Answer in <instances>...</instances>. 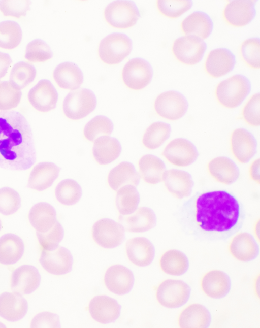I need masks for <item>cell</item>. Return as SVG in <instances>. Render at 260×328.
<instances>
[{
	"label": "cell",
	"instance_id": "obj_21",
	"mask_svg": "<svg viewBox=\"0 0 260 328\" xmlns=\"http://www.w3.org/2000/svg\"><path fill=\"white\" fill-rule=\"evenodd\" d=\"M88 310L95 321L101 323H107L118 317L120 308L114 299L106 296H97L89 302Z\"/></svg>",
	"mask_w": 260,
	"mask_h": 328
},
{
	"label": "cell",
	"instance_id": "obj_5",
	"mask_svg": "<svg viewBox=\"0 0 260 328\" xmlns=\"http://www.w3.org/2000/svg\"><path fill=\"white\" fill-rule=\"evenodd\" d=\"M96 100L93 92L81 89L70 92L64 98L62 110L65 116L72 120L83 119L95 108Z\"/></svg>",
	"mask_w": 260,
	"mask_h": 328
},
{
	"label": "cell",
	"instance_id": "obj_53",
	"mask_svg": "<svg viewBox=\"0 0 260 328\" xmlns=\"http://www.w3.org/2000/svg\"><path fill=\"white\" fill-rule=\"evenodd\" d=\"M250 179L257 183H260V160L259 158L254 159L250 165L248 170Z\"/></svg>",
	"mask_w": 260,
	"mask_h": 328
},
{
	"label": "cell",
	"instance_id": "obj_37",
	"mask_svg": "<svg viewBox=\"0 0 260 328\" xmlns=\"http://www.w3.org/2000/svg\"><path fill=\"white\" fill-rule=\"evenodd\" d=\"M159 264L164 273L172 276L183 274L188 267L186 256L176 249H170L162 253L159 258Z\"/></svg>",
	"mask_w": 260,
	"mask_h": 328
},
{
	"label": "cell",
	"instance_id": "obj_15",
	"mask_svg": "<svg viewBox=\"0 0 260 328\" xmlns=\"http://www.w3.org/2000/svg\"><path fill=\"white\" fill-rule=\"evenodd\" d=\"M230 145L232 154L240 163L249 161L256 152L255 139L249 132L243 128H236L232 132Z\"/></svg>",
	"mask_w": 260,
	"mask_h": 328
},
{
	"label": "cell",
	"instance_id": "obj_36",
	"mask_svg": "<svg viewBox=\"0 0 260 328\" xmlns=\"http://www.w3.org/2000/svg\"><path fill=\"white\" fill-rule=\"evenodd\" d=\"M180 27L186 35H194L202 40L206 39L210 34L212 24L210 18L205 13L195 12L184 18Z\"/></svg>",
	"mask_w": 260,
	"mask_h": 328
},
{
	"label": "cell",
	"instance_id": "obj_57",
	"mask_svg": "<svg viewBox=\"0 0 260 328\" xmlns=\"http://www.w3.org/2000/svg\"><path fill=\"white\" fill-rule=\"evenodd\" d=\"M1 228H2V222H1V221L0 220V230H1Z\"/></svg>",
	"mask_w": 260,
	"mask_h": 328
},
{
	"label": "cell",
	"instance_id": "obj_49",
	"mask_svg": "<svg viewBox=\"0 0 260 328\" xmlns=\"http://www.w3.org/2000/svg\"><path fill=\"white\" fill-rule=\"evenodd\" d=\"M52 56L50 47L41 40H35L28 44L24 55L25 58L31 62H44Z\"/></svg>",
	"mask_w": 260,
	"mask_h": 328
},
{
	"label": "cell",
	"instance_id": "obj_40",
	"mask_svg": "<svg viewBox=\"0 0 260 328\" xmlns=\"http://www.w3.org/2000/svg\"><path fill=\"white\" fill-rule=\"evenodd\" d=\"M57 200L65 206H71L77 203L82 195L80 185L75 180L68 179L60 182L55 189Z\"/></svg>",
	"mask_w": 260,
	"mask_h": 328
},
{
	"label": "cell",
	"instance_id": "obj_56",
	"mask_svg": "<svg viewBox=\"0 0 260 328\" xmlns=\"http://www.w3.org/2000/svg\"><path fill=\"white\" fill-rule=\"evenodd\" d=\"M5 327V325L1 322H0V327Z\"/></svg>",
	"mask_w": 260,
	"mask_h": 328
},
{
	"label": "cell",
	"instance_id": "obj_27",
	"mask_svg": "<svg viewBox=\"0 0 260 328\" xmlns=\"http://www.w3.org/2000/svg\"><path fill=\"white\" fill-rule=\"evenodd\" d=\"M125 251L129 260L139 267L148 266L154 256L153 245L147 239L142 237L129 239L125 244Z\"/></svg>",
	"mask_w": 260,
	"mask_h": 328
},
{
	"label": "cell",
	"instance_id": "obj_8",
	"mask_svg": "<svg viewBox=\"0 0 260 328\" xmlns=\"http://www.w3.org/2000/svg\"><path fill=\"white\" fill-rule=\"evenodd\" d=\"M171 49L173 56L179 62L193 65L201 60L205 51L206 45L198 36L185 35L176 39Z\"/></svg>",
	"mask_w": 260,
	"mask_h": 328
},
{
	"label": "cell",
	"instance_id": "obj_19",
	"mask_svg": "<svg viewBox=\"0 0 260 328\" xmlns=\"http://www.w3.org/2000/svg\"><path fill=\"white\" fill-rule=\"evenodd\" d=\"M104 284L111 292L118 295L124 294L131 289L134 283L132 272L120 265L109 267L104 275Z\"/></svg>",
	"mask_w": 260,
	"mask_h": 328
},
{
	"label": "cell",
	"instance_id": "obj_55",
	"mask_svg": "<svg viewBox=\"0 0 260 328\" xmlns=\"http://www.w3.org/2000/svg\"><path fill=\"white\" fill-rule=\"evenodd\" d=\"M259 219L256 222L254 226V233L255 237L258 240H259Z\"/></svg>",
	"mask_w": 260,
	"mask_h": 328
},
{
	"label": "cell",
	"instance_id": "obj_29",
	"mask_svg": "<svg viewBox=\"0 0 260 328\" xmlns=\"http://www.w3.org/2000/svg\"><path fill=\"white\" fill-rule=\"evenodd\" d=\"M28 219L36 232L45 233L50 230L57 221L53 207L45 202H39L30 208Z\"/></svg>",
	"mask_w": 260,
	"mask_h": 328
},
{
	"label": "cell",
	"instance_id": "obj_46",
	"mask_svg": "<svg viewBox=\"0 0 260 328\" xmlns=\"http://www.w3.org/2000/svg\"><path fill=\"white\" fill-rule=\"evenodd\" d=\"M21 92L10 81L0 82V111L15 108L20 103Z\"/></svg>",
	"mask_w": 260,
	"mask_h": 328
},
{
	"label": "cell",
	"instance_id": "obj_18",
	"mask_svg": "<svg viewBox=\"0 0 260 328\" xmlns=\"http://www.w3.org/2000/svg\"><path fill=\"white\" fill-rule=\"evenodd\" d=\"M167 191L177 199L189 196L193 186L190 175L182 170L170 169L165 171L162 180Z\"/></svg>",
	"mask_w": 260,
	"mask_h": 328
},
{
	"label": "cell",
	"instance_id": "obj_4",
	"mask_svg": "<svg viewBox=\"0 0 260 328\" xmlns=\"http://www.w3.org/2000/svg\"><path fill=\"white\" fill-rule=\"evenodd\" d=\"M129 38L123 34H110L100 42L98 54L100 59L109 65L119 63L129 55L132 50Z\"/></svg>",
	"mask_w": 260,
	"mask_h": 328
},
{
	"label": "cell",
	"instance_id": "obj_28",
	"mask_svg": "<svg viewBox=\"0 0 260 328\" xmlns=\"http://www.w3.org/2000/svg\"><path fill=\"white\" fill-rule=\"evenodd\" d=\"M207 169L209 174L215 181L226 185L234 183L239 176V170L234 162L224 156L211 159L207 163Z\"/></svg>",
	"mask_w": 260,
	"mask_h": 328
},
{
	"label": "cell",
	"instance_id": "obj_24",
	"mask_svg": "<svg viewBox=\"0 0 260 328\" xmlns=\"http://www.w3.org/2000/svg\"><path fill=\"white\" fill-rule=\"evenodd\" d=\"M235 64L234 56L227 49L219 48L211 51L207 55L204 69L210 77L217 78L229 73Z\"/></svg>",
	"mask_w": 260,
	"mask_h": 328
},
{
	"label": "cell",
	"instance_id": "obj_12",
	"mask_svg": "<svg viewBox=\"0 0 260 328\" xmlns=\"http://www.w3.org/2000/svg\"><path fill=\"white\" fill-rule=\"evenodd\" d=\"M161 154L169 163L179 167L192 164L198 157L195 146L183 138L170 141L164 148Z\"/></svg>",
	"mask_w": 260,
	"mask_h": 328
},
{
	"label": "cell",
	"instance_id": "obj_30",
	"mask_svg": "<svg viewBox=\"0 0 260 328\" xmlns=\"http://www.w3.org/2000/svg\"><path fill=\"white\" fill-rule=\"evenodd\" d=\"M121 146L116 138L110 136H102L95 140L92 154L96 162L106 165L116 160L120 155Z\"/></svg>",
	"mask_w": 260,
	"mask_h": 328
},
{
	"label": "cell",
	"instance_id": "obj_17",
	"mask_svg": "<svg viewBox=\"0 0 260 328\" xmlns=\"http://www.w3.org/2000/svg\"><path fill=\"white\" fill-rule=\"evenodd\" d=\"M255 2L253 0H235L229 2L222 13L224 21L233 27L245 26L254 17Z\"/></svg>",
	"mask_w": 260,
	"mask_h": 328
},
{
	"label": "cell",
	"instance_id": "obj_32",
	"mask_svg": "<svg viewBox=\"0 0 260 328\" xmlns=\"http://www.w3.org/2000/svg\"><path fill=\"white\" fill-rule=\"evenodd\" d=\"M210 316L208 310L203 305L193 303L184 308L178 318L180 328H205L208 326Z\"/></svg>",
	"mask_w": 260,
	"mask_h": 328
},
{
	"label": "cell",
	"instance_id": "obj_35",
	"mask_svg": "<svg viewBox=\"0 0 260 328\" xmlns=\"http://www.w3.org/2000/svg\"><path fill=\"white\" fill-rule=\"evenodd\" d=\"M138 166L140 177L146 183L155 185L162 181L166 168L158 157L151 154L144 155L139 159Z\"/></svg>",
	"mask_w": 260,
	"mask_h": 328
},
{
	"label": "cell",
	"instance_id": "obj_3",
	"mask_svg": "<svg viewBox=\"0 0 260 328\" xmlns=\"http://www.w3.org/2000/svg\"><path fill=\"white\" fill-rule=\"evenodd\" d=\"M249 90L250 85L247 79L242 75H235L217 84L215 95L220 105L228 109H233L243 101Z\"/></svg>",
	"mask_w": 260,
	"mask_h": 328
},
{
	"label": "cell",
	"instance_id": "obj_48",
	"mask_svg": "<svg viewBox=\"0 0 260 328\" xmlns=\"http://www.w3.org/2000/svg\"><path fill=\"white\" fill-rule=\"evenodd\" d=\"M191 6L190 1L158 0L156 7L159 12L163 16L171 18H177L187 11Z\"/></svg>",
	"mask_w": 260,
	"mask_h": 328
},
{
	"label": "cell",
	"instance_id": "obj_39",
	"mask_svg": "<svg viewBox=\"0 0 260 328\" xmlns=\"http://www.w3.org/2000/svg\"><path fill=\"white\" fill-rule=\"evenodd\" d=\"M139 200V193L133 185H124L117 191L116 205L121 215L133 213L137 209Z\"/></svg>",
	"mask_w": 260,
	"mask_h": 328
},
{
	"label": "cell",
	"instance_id": "obj_13",
	"mask_svg": "<svg viewBox=\"0 0 260 328\" xmlns=\"http://www.w3.org/2000/svg\"><path fill=\"white\" fill-rule=\"evenodd\" d=\"M40 250V263L48 273L60 276L68 273L71 270L73 258L66 248L58 246L51 250Z\"/></svg>",
	"mask_w": 260,
	"mask_h": 328
},
{
	"label": "cell",
	"instance_id": "obj_10",
	"mask_svg": "<svg viewBox=\"0 0 260 328\" xmlns=\"http://www.w3.org/2000/svg\"><path fill=\"white\" fill-rule=\"evenodd\" d=\"M91 233L94 241L99 246L107 249L119 246L124 238V229L122 225L108 218L95 222Z\"/></svg>",
	"mask_w": 260,
	"mask_h": 328
},
{
	"label": "cell",
	"instance_id": "obj_44",
	"mask_svg": "<svg viewBox=\"0 0 260 328\" xmlns=\"http://www.w3.org/2000/svg\"><path fill=\"white\" fill-rule=\"evenodd\" d=\"M240 56L244 62L254 69L260 68V41L257 38L243 41L240 47Z\"/></svg>",
	"mask_w": 260,
	"mask_h": 328
},
{
	"label": "cell",
	"instance_id": "obj_47",
	"mask_svg": "<svg viewBox=\"0 0 260 328\" xmlns=\"http://www.w3.org/2000/svg\"><path fill=\"white\" fill-rule=\"evenodd\" d=\"M63 229L57 221L54 225L45 233L36 232V236L40 250H51L59 246L63 237Z\"/></svg>",
	"mask_w": 260,
	"mask_h": 328
},
{
	"label": "cell",
	"instance_id": "obj_22",
	"mask_svg": "<svg viewBox=\"0 0 260 328\" xmlns=\"http://www.w3.org/2000/svg\"><path fill=\"white\" fill-rule=\"evenodd\" d=\"M28 310V303L22 294L5 292L0 294V317L11 322L23 318Z\"/></svg>",
	"mask_w": 260,
	"mask_h": 328
},
{
	"label": "cell",
	"instance_id": "obj_45",
	"mask_svg": "<svg viewBox=\"0 0 260 328\" xmlns=\"http://www.w3.org/2000/svg\"><path fill=\"white\" fill-rule=\"evenodd\" d=\"M21 205V197L16 190L9 187L0 188V214L12 215L19 210Z\"/></svg>",
	"mask_w": 260,
	"mask_h": 328
},
{
	"label": "cell",
	"instance_id": "obj_50",
	"mask_svg": "<svg viewBox=\"0 0 260 328\" xmlns=\"http://www.w3.org/2000/svg\"><path fill=\"white\" fill-rule=\"evenodd\" d=\"M244 121L249 125L257 127L260 125V94L252 95L243 106L241 112Z\"/></svg>",
	"mask_w": 260,
	"mask_h": 328
},
{
	"label": "cell",
	"instance_id": "obj_23",
	"mask_svg": "<svg viewBox=\"0 0 260 328\" xmlns=\"http://www.w3.org/2000/svg\"><path fill=\"white\" fill-rule=\"evenodd\" d=\"M118 221L124 230L132 233H143L152 228L156 223L153 211L146 207L137 208L128 215H119Z\"/></svg>",
	"mask_w": 260,
	"mask_h": 328
},
{
	"label": "cell",
	"instance_id": "obj_54",
	"mask_svg": "<svg viewBox=\"0 0 260 328\" xmlns=\"http://www.w3.org/2000/svg\"><path fill=\"white\" fill-rule=\"evenodd\" d=\"M12 59L7 54L0 52V80L4 78L12 63Z\"/></svg>",
	"mask_w": 260,
	"mask_h": 328
},
{
	"label": "cell",
	"instance_id": "obj_2",
	"mask_svg": "<svg viewBox=\"0 0 260 328\" xmlns=\"http://www.w3.org/2000/svg\"><path fill=\"white\" fill-rule=\"evenodd\" d=\"M195 219L198 226L208 232H224L237 224L240 206L236 199L223 190L206 192L194 202Z\"/></svg>",
	"mask_w": 260,
	"mask_h": 328
},
{
	"label": "cell",
	"instance_id": "obj_42",
	"mask_svg": "<svg viewBox=\"0 0 260 328\" xmlns=\"http://www.w3.org/2000/svg\"><path fill=\"white\" fill-rule=\"evenodd\" d=\"M37 75L35 68L26 62H19L12 68L10 75V82L21 90L29 85Z\"/></svg>",
	"mask_w": 260,
	"mask_h": 328
},
{
	"label": "cell",
	"instance_id": "obj_25",
	"mask_svg": "<svg viewBox=\"0 0 260 328\" xmlns=\"http://www.w3.org/2000/svg\"><path fill=\"white\" fill-rule=\"evenodd\" d=\"M228 251L236 260L246 262L253 259L257 256L258 248L254 239L249 233L240 232L230 241Z\"/></svg>",
	"mask_w": 260,
	"mask_h": 328
},
{
	"label": "cell",
	"instance_id": "obj_31",
	"mask_svg": "<svg viewBox=\"0 0 260 328\" xmlns=\"http://www.w3.org/2000/svg\"><path fill=\"white\" fill-rule=\"evenodd\" d=\"M53 78L59 87L69 90L78 89L83 81L81 71L71 62L62 63L56 67L53 72Z\"/></svg>",
	"mask_w": 260,
	"mask_h": 328
},
{
	"label": "cell",
	"instance_id": "obj_52",
	"mask_svg": "<svg viewBox=\"0 0 260 328\" xmlns=\"http://www.w3.org/2000/svg\"><path fill=\"white\" fill-rule=\"evenodd\" d=\"M32 328L59 327L58 316L52 312L44 311L38 313L33 317L30 323Z\"/></svg>",
	"mask_w": 260,
	"mask_h": 328
},
{
	"label": "cell",
	"instance_id": "obj_43",
	"mask_svg": "<svg viewBox=\"0 0 260 328\" xmlns=\"http://www.w3.org/2000/svg\"><path fill=\"white\" fill-rule=\"evenodd\" d=\"M112 121L104 116H97L85 125L83 134L86 140L93 143L96 139L102 136H109L112 132Z\"/></svg>",
	"mask_w": 260,
	"mask_h": 328
},
{
	"label": "cell",
	"instance_id": "obj_6",
	"mask_svg": "<svg viewBox=\"0 0 260 328\" xmlns=\"http://www.w3.org/2000/svg\"><path fill=\"white\" fill-rule=\"evenodd\" d=\"M104 16L111 26L118 29H126L135 25L139 17V13L132 2L117 1L106 7Z\"/></svg>",
	"mask_w": 260,
	"mask_h": 328
},
{
	"label": "cell",
	"instance_id": "obj_20",
	"mask_svg": "<svg viewBox=\"0 0 260 328\" xmlns=\"http://www.w3.org/2000/svg\"><path fill=\"white\" fill-rule=\"evenodd\" d=\"M59 172L60 168L52 162H40L31 169L28 178L27 186L34 191L41 192L45 190L53 184Z\"/></svg>",
	"mask_w": 260,
	"mask_h": 328
},
{
	"label": "cell",
	"instance_id": "obj_34",
	"mask_svg": "<svg viewBox=\"0 0 260 328\" xmlns=\"http://www.w3.org/2000/svg\"><path fill=\"white\" fill-rule=\"evenodd\" d=\"M24 243L18 236L9 233L0 237V264L10 265L16 263L22 257Z\"/></svg>",
	"mask_w": 260,
	"mask_h": 328
},
{
	"label": "cell",
	"instance_id": "obj_7",
	"mask_svg": "<svg viewBox=\"0 0 260 328\" xmlns=\"http://www.w3.org/2000/svg\"><path fill=\"white\" fill-rule=\"evenodd\" d=\"M190 295L188 285L180 280L166 279L159 284L155 297L158 303L168 308H175L184 305Z\"/></svg>",
	"mask_w": 260,
	"mask_h": 328
},
{
	"label": "cell",
	"instance_id": "obj_11",
	"mask_svg": "<svg viewBox=\"0 0 260 328\" xmlns=\"http://www.w3.org/2000/svg\"><path fill=\"white\" fill-rule=\"evenodd\" d=\"M152 76L149 64L141 58H134L123 67L121 77L124 85L133 90H140L150 83Z\"/></svg>",
	"mask_w": 260,
	"mask_h": 328
},
{
	"label": "cell",
	"instance_id": "obj_9",
	"mask_svg": "<svg viewBox=\"0 0 260 328\" xmlns=\"http://www.w3.org/2000/svg\"><path fill=\"white\" fill-rule=\"evenodd\" d=\"M185 97L175 91H168L159 94L155 99L154 109L160 117L175 121L182 117L187 109Z\"/></svg>",
	"mask_w": 260,
	"mask_h": 328
},
{
	"label": "cell",
	"instance_id": "obj_38",
	"mask_svg": "<svg viewBox=\"0 0 260 328\" xmlns=\"http://www.w3.org/2000/svg\"><path fill=\"white\" fill-rule=\"evenodd\" d=\"M170 132V126L167 123L153 122L145 130L142 138V144L149 150L156 149L167 140Z\"/></svg>",
	"mask_w": 260,
	"mask_h": 328
},
{
	"label": "cell",
	"instance_id": "obj_41",
	"mask_svg": "<svg viewBox=\"0 0 260 328\" xmlns=\"http://www.w3.org/2000/svg\"><path fill=\"white\" fill-rule=\"evenodd\" d=\"M22 34L19 24L12 21L0 23V48L12 50L19 46Z\"/></svg>",
	"mask_w": 260,
	"mask_h": 328
},
{
	"label": "cell",
	"instance_id": "obj_14",
	"mask_svg": "<svg viewBox=\"0 0 260 328\" xmlns=\"http://www.w3.org/2000/svg\"><path fill=\"white\" fill-rule=\"evenodd\" d=\"M27 97L34 109L40 112L46 113L55 108L58 94L49 81L42 80L30 90Z\"/></svg>",
	"mask_w": 260,
	"mask_h": 328
},
{
	"label": "cell",
	"instance_id": "obj_1",
	"mask_svg": "<svg viewBox=\"0 0 260 328\" xmlns=\"http://www.w3.org/2000/svg\"><path fill=\"white\" fill-rule=\"evenodd\" d=\"M36 160L34 137L25 116L17 111H0V168L25 171Z\"/></svg>",
	"mask_w": 260,
	"mask_h": 328
},
{
	"label": "cell",
	"instance_id": "obj_51",
	"mask_svg": "<svg viewBox=\"0 0 260 328\" xmlns=\"http://www.w3.org/2000/svg\"><path fill=\"white\" fill-rule=\"evenodd\" d=\"M30 4L29 1H1L0 11L4 16L20 18L26 15Z\"/></svg>",
	"mask_w": 260,
	"mask_h": 328
},
{
	"label": "cell",
	"instance_id": "obj_16",
	"mask_svg": "<svg viewBox=\"0 0 260 328\" xmlns=\"http://www.w3.org/2000/svg\"><path fill=\"white\" fill-rule=\"evenodd\" d=\"M40 281L41 276L38 270L32 265H24L13 271L10 284L13 291L24 295L35 291Z\"/></svg>",
	"mask_w": 260,
	"mask_h": 328
},
{
	"label": "cell",
	"instance_id": "obj_26",
	"mask_svg": "<svg viewBox=\"0 0 260 328\" xmlns=\"http://www.w3.org/2000/svg\"><path fill=\"white\" fill-rule=\"evenodd\" d=\"M200 286L203 293L208 297L219 299L225 296L230 289L228 275L219 270L206 272L201 278Z\"/></svg>",
	"mask_w": 260,
	"mask_h": 328
},
{
	"label": "cell",
	"instance_id": "obj_33",
	"mask_svg": "<svg viewBox=\"0 0 260 328\" xmlns=\"http://www.w3.org/2000/svg\"><path fill=\"white\" fill-rule=\"evenodd\" d=\"M140 175L134 165L127 161L122 162L112 169L107 177L109 187L117 191L122 186L131 184L138 185Z\"/></svg>",
	"mask_w": 260,
	"mask_h": 328
}]
</instances>
